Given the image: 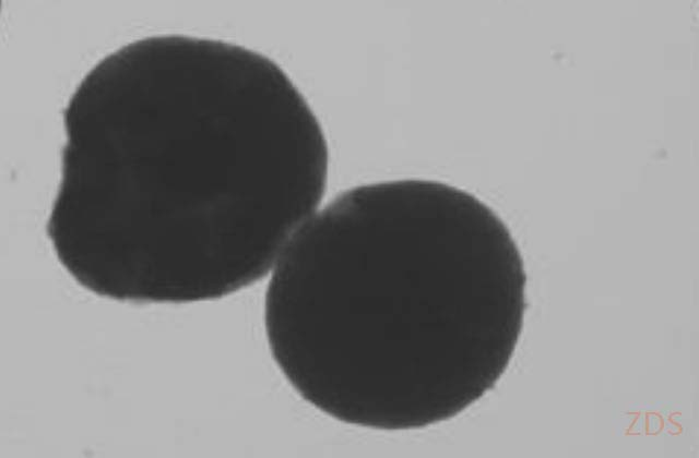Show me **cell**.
I'll return each mask as SVG.
<instances>
[{
  "label": "cell",
  "instance_id": "cell-1",
  "mask_svg": "<svg viewBox=\"0 0 699 458\" xmlns=\"http://www.w3.org/2000/svg\"><path fill=\"white\" fill-rule=\"evenodd\" d=\"M47 236L114 301L216 300L264 278L323 200V130L269 57L165 34L111 51L63 111Z\"/></svg>",
  "mask_w": 699,
  "mask_h": 458
},
{
  "label": "cell",
  "instance_id": "cell-2",
  "mask_svg": "<svg viewBox=\"0 0 699 458\" xmlns=\"http://www.w3.org/2000/svg\"><path fill=\"white\" fill-rule=\"evenodd\" d=\"M518 245L484 202L404 179L346 190L266 287L271 354L321 412L381 431L449 420L491 390L523 328Z\"/></svg>",
  "mask_w": 699,
  "mask_h": 458
}]
</instances>
